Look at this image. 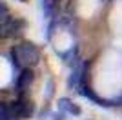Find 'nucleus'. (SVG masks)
Listing matches in <instances>:
<instances>
[{
	"label": "nucleus",
	"instance_id": "obj_1",
	"mask_svg": "<svg viewBox=\"0 0 122 120\" xmlns=\"http://www.w3.org/2000/svg\"><path fill=\"white\" fill-rule=\"evenodd\" d=\"M11 55H13V62L15 65L18 67L20 64H36L40 55H38V51L33 44H22V45H16L15 49L11 51Z\"/></svg>",
	"mask_w": 122,
	"mask_h": 120
},
{
	"label": "nucleus",
	"instance_id": "obj_2",
	"mask_svg": "<svg viewBox=\"0 0 122 120\" xmlns=\"http://www.w3.org/2000/svg\"><path fill=\"white\" fill-rule=\"evenodd\" d=\"M31 80H33V73H31L29 69H24L20 75H18V78H16V89L24 91L25 87L31 84Z\"/></svg>",
	"mask_w": 122,
	"mask_h": 120
},
{
	"label": "nucleus",
	"instance_id": "obj_3",
	"mask_svg": "<svg viewBox=\"0 0 122 120\" xmlns=\"http://www.w3.org/2000/svg\"><path fill=\"white\" fill-rule=\"evenodd\" d=\"M13 109H15L16 116H20V118H25V116L31 115V105L27 104V102H16V104L13 105Z\"/></svg>",
	"mask_w": 122,
	"mask_h": 120
},
{
	"label": "nucleus",
	"instance_id": "obj_4",
	"mask_svg": "<svg viewBox=\"0 0 122 120\" xmlns=\"http://www.w3.org/2000/svg\"><path fill=\"white\" fill-rule=\"evenodd\" d=\"M58 107H60V109H64V111H69V113H75V115H78V113H80V111H78V107H75V105H73L67 98H62L60 102H58Z\"/></svg>",
	"mask_w": 122,
	"mask_h": 120
}]
</instances>
